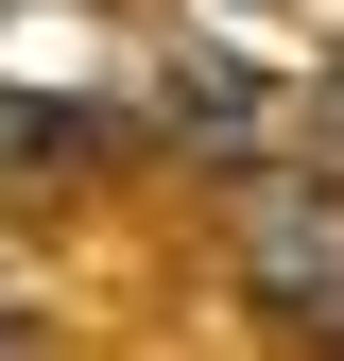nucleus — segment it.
<instances>
[{"label":"nucleus","mask_w":344,"mask_h":361,"mask_svg":"<svg viewBox=\"0 0 344 361\" xmlns=\"http://www.w3.org/2000/svg\"><path fill=\"white\" fill-rule=\"evenodd\" d=\"M224 258H241V293L276 327H344V172H276L258 155L241 207H224Z\"/></svg>","instance_id":"nucleus-1"},{"label":"nucleus","mask_w":344,"mask_h":361,"mask_svg":"<svg viewBox=\"0 0 344 361\" xmlns=\"http://www.w3.org/2000/svg\"><path fill=\"white\" fill-rule=\"evenodd\" d=\"M0 86L18 104H104L121 86V18L104 0H0Z\"/></svg>","instance_id":"nucleus-2"},{"label":"nucleus","mask_w":344,"mask_h":361,"mask_svg":"<svg viewBox=\"0 0 344 361\" xmlns=\"http://www.w3.org/2000/svg\"><path fill=\"white\" fill-rule=\"evenodd\" d=\"M155 121H172V138H207L224 172H258V121H276V104H258V69H224V52H190V69L155 86Z\"/></svg>","instance_id":"nucleus-3"},{"label":"nucleus","mask_w":344,"mask_h":361,"mask_svg":"<svg viewBox=\"0 0 344 361\" xmlns=\"http://www.w3.org/2000/svg\"><path fill=\"white\" fill-rule=\"evenodd\" d=\"M0 361H52V310L35 293H0Z\"/></svg>","instance_id":"nucleus-4"},{"label":"nucleus","mask_w":344,"mask_h":361,"mask_svg":"<svg viewBox=\"0 0 344 361\" xmlns=\"http://www.w3.org/2000/svg\"><path fill=\"white\" fill-rule=\"evenodd\" d=\"M327 138H344V52H327Z\"/></svg>","instance_id":"nucleus-5"},{"label":"nucleus","mask_w":344,"mask_h":361,"mask_svg":"<svg viewBox=\"0 0 344 361\" xmlns=\"http://www.w3.org/2000/svg\"><path fill=\"white\" fill-rule=\"evenodd\" d=\"M327 344H344V327H327Z\"/></svg>","instance_id":"nucleus-6"}]
</instances>
